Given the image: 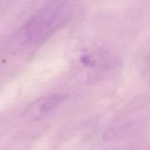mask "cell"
<instances>
[{
	"mask_svg": "<svg viewBox=\"0 0 150 150\" xmlns=\"http://www.w3.org/2000/svg\"><path fill=\"white\" fill-rule=\"evenodd\" d=\"M70 14L71 8L69 4L65 2L53 3L44 7L25 25L21 35L29 43H40L65 23Z\"/></svg>",
	"mask_w": 150,
	"mask_h": 150,
	"instance_id": "1",
	"label": "cell"
},
{
	"mask_svg": "<svg viewBox=\"0 0 150 150\" xmlns=\"http://www.w3.org/2000/svg\"><path fill=\"white\" fill-rule=\"evenodd\" d=\"M67 98V95L62 94L48 95L36 100L28 108L26 114L30 118L37 119L45 115L57 108Z\"/></svg>",
	"mask_w": 150,
	"mask_h": 150,
	"instance_id": "2",
	"label": "cell"
}]
</instances>
